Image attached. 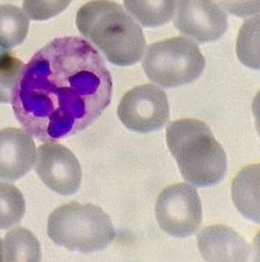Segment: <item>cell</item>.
<instances>
[{
  "label": "cell",
  "instance_id": "1",
  "mask_svg": "<svg viewBox=\"0 0 260 262\" xmlns=\"http://www.w3.org/2000/svg\"><path fill=\"white\" fill-rule=\"evenodd\" d=\"M113 80L86 40L58 38L24 66L13 108L26 133L41 142L74 136L110 105Z\"/></svg>",
  "mask_w": 260,
  "mask_h": 262
},
{
  "label": "cell",
  "instance_id": "2",
  "mask_svg": "<svg viewBox=\"0 0 260 262\" xmlns=\"http://www.w3.org/2000/svg\"><path fill=\"white\" fill-rule=\"evenodd\" d=\"M76 26L81 36L116 66L135 64L145 53L142 27L112 0H93L82 6L76 15Z\"/></svg>",
  "mask_w": 260,
  "mask_h": 262
},
{
  "label": "cell",
  "instance_id": "3",
  "mask_svg": "<svg viewBox=\"0 0 260 262\" xmlns=\"http://www.w3.org/2000/svg\"><path fill=\"white\" fill-rule=\"evenodd\" d=\"M167 145L187 182L198 187L220 183L227 174V156L206 123L181 119L169 124Z\"/></svg>",
  "mask_w": 260,
  "mask_h": 262
},
{
  "label": "cell",
  "instance_id": "4",
  "mask_svg": "<svg viewBox=\"0 0 260 262\" xmlns=\"http://www.w3.org/2000/svg\"><path fill=\"white\" fill-rule=\"evenodd\" d=\"M47 234L55 245L84 254L105 249L116 237L112 220L100 207L78 202L52 211Z\"/></svg>",
  "mask_w": 260,
  "mask_h": 262
},
{
  "label": "cell",
  "instance_id": "5",
  "mask_svg": "<svg viewBox=\"0 0 260 262\" xmlns=\"http://www.w3.org/2000/svg\"><path fill=\"white\" fill-rule=\"evenodd\" d=\"M204 68L205 58L199 46L184 37L151 44L143 60L147 77L166 89L178 88L197 80Z\"/></svg>",
  "mask_w": 260,
  "mask_h": 262
},
{
  "label": "cell",
  "instance_id": "6",
  "mask_svg": "<svg viewBox=\"0 0 260 262\" xmlns=\"http://www.w3.org/2000/svg\"><path fill=\"white\" fill-rule=\"evenodd\" d=\"M155 216L162 231L174 237L196 233L202 223V205L197 189L175 183L162 190L155 203Z\"/></svg>",
  "mask_w": 260,
  "mask_h": 262
},
{
  "label": "cell",
  "instance_id": "7",
  "mask_svg": "<svg viewBox=\"0 0 260 262\" xmlns=\"http://www.w3.org/2000/svg\"><path fill=\"white\" fill-rule=\"evenodd\" d=\"M118 117L129 130L148 134L159 130L170 118L167 94L154 84H143L128 91L118 106Z\"/></svg>",
  "mask_w": 260,
  "mask_h": 262
},
{
  "label": "cell",
  "instance_id": "8",
  "mask_svg": "<svg viewBox=\"0 0 260 262\" xmlns=\"http://www.w3.org/2000/svg\"><path fill=\"white\" fill-rule=\"evenodd\" d=\"M35 162L38 176L54 192L71 195L79 189L81 167L68 148L54 141H47L39 147Z\"/></svg>",
  "mask_w": 260,
  "mask_h": 262
},
{
  "label": "cell",
  "instance_id": "9",
  "mask_svg": "<svg viewBox=\"0 0 260 262\" xmlns=\"http://www.w3.org/2000/svg\"><path fill=\"white\" fill-rule=\"evenodd\" d=\"M175 14L178 31L198 43L214 42L228 28V18L214 0H178Z\"/></svg>",
  "mask_w": 260,
  "mask_h": 262
},
{
  "label": "cell",
  "instance_id": "10",
  "mask_svg": "<svg viewBox=\"0 0 260 262\" xmlns=\"http://www.w3.org/2000/svg\"><path fill=\"white\" fill-rule=\"evenodd\" d=\"M32 137L19 128L0 130V179L17 181L26 175L36 161Z\"/></svg>",
  "mask_w": 260,
  "mask_h": 262
},
{
  "label": "cell",
  "instance_id": "11",
  "mask_svg": "<svg viewBox=\"0 0 260 262\" xmlns=\"http://www.w3.org/2000/svg\"><path fill=\"white\" fill-rule=\"evenodd\" d=\"M197 242L202 257L207 261H246L251 253L249 244L224 225L203 228Z\"/></svg>",
  "mask_w": 260,
  "mask_h": 262
},
{
  "label": "cell",
  "instance_id": "12",
  "mask_svg": "<svg viewBox=\"0 0 260 262\" xmlns=\"http://www.w3.org/2000/svg\"><path fill=\"white\" fill-rule=\"evenodd\" d=\"M232 200L245 217L259 224V165L248 166L236 175Z\"/></svg>",
  "mask_w": 260,
  "mask_h": 262
},
{
  "label": "cell",
  "instance_id": "13",
  "mask_svg": "<svg viewBox=\"0 0 260 262\" xmlns=\"http://www.w3.org/2000/svg\"><path fill=\"white\" fill-rule=\"evenodd\" d=\"M177 0H124L127 13L146 27H158L171 22Z\"/></svg>",
  "mask_w": 260,
  "mask_h": 262
},
{
  "label": "cell",
  "instance_id": "14",
  "mask_svg": "<svg viewBox=\"0 0 260 262\" xmlns=\"http://www.w3.org/2000/svg\"><path fill=\"white\" fill-rule=\"evenodd\" d=\"M6 261H40L41 246L35 234L22 227L10 230L3 244Z\"/></svg>",
  "mask_w": 260,
  "mask_h": 262
},
{
  "label": "cell",
  "instance_id": "15",
  "mask_svg": "<svg viewBox=\"0 0 260 262\" xmlns=\"http://www.w3.org/2000/svg\"><path fill=\"white\" fill-rule=\"evenodd\" d=\"M29 20L22 9L0 6V48L12 49L21 45L28 34Z\"/></svg>",
  "mask_w": 260,
  "mask_h": 262
},
{
  "label": "cell",
  "instance_id": "16",
  "mask_svg": "<svg viewBox=\"0 0 260 262\" xmlns=\"http://www.w3.org/2000/svg\"><path fill=\"white\" fill-rule=\"evenodd\" d=\"M25 213V199L13 184L0 182V230L19 224Z\"/></svg>",
  "mask_w": 260,
  "mask_h": 262
},
{
  "label": "cell",
  "instance_id": "17",
  "mask_svg": "<svg viewBox=\"0 0 260 262\" xmlns=\"http://www.w3.org/2000/svg\"><path fill=\"white\" fill-rule=\"evenodd\" d=\"M24 70L21 59L0 51V103H12Z\"/></svg>",
  "mask_w": 260,
  "mask_h": 262
},
{
  "label": "cell",
  "instance_id": "18",
  "mask_svg": "<svg viewBox=\"0 0 260 262\" xmlns=\"http://www.w3.org/2000/svg\"><path fill=\"white\" fill-rule=\"evenodd\" d=\"M237 56L247 67L259 69V17L247 20L239 34Z\"/></svg>",
  "mask_w": 260,
  "mask_h": 262
},
{
  "label": "cell",
  "instance_id": "19",
  "mask_svg": "<svg viewBox=\"0 0 260 262\" xmlns=\"http://www.w3.org/2000/svg\"><path fill=\"white\" fill-rule=\"evenodd\" d=\"M72 0H24L23 10L31 20H49L66 10Z\"/></svg>",
  "mask_w": 260,
  "mask_h": 262
},
{
  "label": "cell",
  "instance_id": "20",
  "mask_svg": "<svg viewBox=\"0 0 260 262\" xmlns=\"http://www.w3.org/2000/svg\"><path fill=\"white\" fill-rule=\"evenodd\" d=\"M219 2L229 13L239 17H247L259 12V0H219Z\"/></svg>",
  "mask_w": 260,
  "mask_h": 262
},
{
  "label": "cell",
  "instance_id": "21",
  "mask_svg": "<svg viewBox=\"0 0 260 262\" xmlns=\"http://www.w3.org/2000/svg\"><path fill=\"white\" fill-rule=\"evenodd\" d=\"M0 261H4V247L2 238H0Z\"/></svg>",
  "mask_w": 260,
  "mask_h": 262
}]
</instances>
